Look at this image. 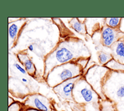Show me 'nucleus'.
Masks as SVG:
<instances>
[{"mask_svg":"<svg viewBox=\"0 0 124 111\" xmlns=\"http://www.w3.org/2000/svg\"><path fill=\"white\" fill-rule=\"evenodd\" d=\"M26 104L40 111H50L49 104L48 100L40 95H32L28 97Z\"/></svg>","mask_w":124,"mask_h":111,"instance_id":"423d86ee","label":"nucleus"},{"mask_svg":"<svg viewBox=\"0 0 124 111\" xmlns=\"http://www.w3.org/2000/svg\"><path fill=\"white\" fill-rule=\"evenodd\" d=\"M79 60L71 61L52 69L46 75L48 84L54 87L63 82L80 76L83 65L79 64Z\"/></svg>","mask_w":124,"mask_h":111,"instance_id":"7ed1b4c3","label":"nucleus"},{"mask_svg":"<svg viewBox=\"0 0 124 111\" xmlns=\"http://www.w3.org/2000/svg\"><path fill=\"white\" fill-rule=\"evenodd\" d=\"M17 57L22 64V65L24 66L26 71L30 75H34L35 71V68L28 56L24 54L19 53L17 55Z\"/></svg>","mask_w":124,"mask_h":111,"instance_id":"6e6552de","label":"nucleus"},{"mask_svg":"<svg viewBox=\"0 0 124 111\" xmlns=\"http://www.w3.org/2000/svg\"><path fill=\"white\" fill-rule=\"evenodd\" d=\"M98 59L100 65L101 66H105L109 61L113 59V57L111 54H108L101 51L98 52Z\"/></svg>","mask_w":124,"mask_h":111,"instance_id":"4468645a","label":"nucleus"},{"mask_svg":"<svg viewBox=\"0 0 124 111\" xmlns=\"http://www.w3.org/2000/svg\"><path fill=\"white\" fill-rule=\"evenodd\" d=\"M28 49L31 51H32L34 49V47H33V46L32 44H30L29 46H28Z\"/></svg>","mask_w":124,"mask_h":111,"instance_id":"dca6fc26","label":"nucleus"},{"mask_svg":"<svg viewBox=\"0 0 124 111\" xmlns=\"http://www.w3.org/2000/svg\"><path fill=\"white\" fill-rule=\"evenodd\" d=\"M26 111H40L39 110H38L37 109H34V108H29V109H27Z\"/></svg>","mask_w":124,"mask_h":111,"instance_id":"f3484780","label":"nucleus"},{"mask_svg":"<svg viewBox=\"0 0 124 111\" xmlns=\"http://www.w3.org/2000/svg\"><path fill=\"white\" fill-rule=\"evenodd\" d=\"M14 66L16 68V69L19 70L21 73L24 74H26L27 73V71L25 69H24L23 68H22L19 64L16 63L14 64Z\"/></svg>","mask_w":124,"mask_h":111,"instance_id":"2eb2a0df","label":"nucleus"},{"mask_svg":"<svg viewBox=\"0 0 124 111\" xmlns=\"http://www.w3.org/2000/svg\"><path fill=\"white\" fill-rule=\"evenodd\" d=\"M19 28L20 27L16 23L13 22L9 24L8 35L9 41L10 40H15L19 30Z\"/></svg>","mask_w":124,"mask_h":111,"instance_id":"ddd939ff","label":"nucleus"},{"mask_svg":"<svg viewBox=\"0 0 124 111\" xmlns=\"http://www.w3.org/2000/svg\"><path fill=\"white\" fill-rule=\"evenodd\" d=\"M124 40V31L121 29H114L104 25L101 29V42L107 47H110L115 42Z\"/></svg>","mask_w":124,"mask_h":111,"instance_id":"20e7f679","label":"nucleus"},{"mask_svg":"<svg viewBox=\"0 0 124 111\" xmlns=\"http://www.w3.org/2000/svg\"><path fill=\"white\" fill-rule=\"evenodd\" d=\"M79 92L80 96L86 102H91L94 98V93L92 89L89 88L87 85H84L81 87L79 89Z\"/></svg>","mask_w":124,"mask_h":111,"instance_id":"1a4fd4ad","label":"nucleus"},{"mask_svg":"<svg viewBox=\"0 0 124 111\" xmlns=\"http://www.w3.org/2000/svg\"><path fill=\"white\" fill-rule=\"evenodd\" d=\"M110 49L113 58L118 62L124 64V40L115 42Z\"/></svg>","mask_w":124,"mask_h":111,"instance_id":"0eeeda50","label":"nucleus"},{"mask_svg":"<svg viewBox=\"0 0 124 111\" xmlns=\"http://www.w3.org/2000/svg\"><path fill=\"white\" fill-rule=\"evenodd\" d=\"M122 18L121 17H108L105 18V24L112 28L121 29V26L122 21Z\"/></svg>","mask_w":124,"mask_h":111,"instance_id":"9b49d317","label":"nucleus"},{"mask_svg":"<svg viewBox=\"0 0 124 111\" xmlns=\"http://www.w3.org/2000/svg\"><path fill=\"white\" fill-rule=\"evenodd\" d=\"M104 78L106 94L122 110L124 109V71L109 69Z\"/></svg>","mask_w":124,"mask_h":111,"instance_id":"f03ea898","label":"nucleus"},{"mask_svg":"<svg viewBox=\"0 0 124 111\" xmlns=\"http://www.w3.org/2000/svg\"><path fill=\"white\" fill-rule=\"evenodd\" d=\"M104 66L111 70L124 71V64L118 62L113 58L107 63Z\"/></svg>","mask_w":124,"mask_h":111,"instance_id":"f8f14e48","label":"nucleus"},{"mask_svg":"<svg viewBox=\"0 0 124 111\" xmlns=\"http://www.w3.org/2000/svg\"><path fill=\"white\" fill-rule=\"evenodd\" d=\"M89 50L80 39L70 38L62 41L45 58V74L47 75L54 67L79 60L89 58Z\"/></svg>","mask_w":124,"mask_h":111,"instance_id":"f257e3e1","label":"nucleus"},{"mask_svg":"<svg viewBox=\"0 0 124 111\" xmlns=\"http://www.w3.org/2000/svg\"><path fill=\"white\" fill-rule=\"evenodd\" d=\"M22 82H23L24 83H26V82H27V80L26 78H22Z\"/></svg>","mask_w":124,"mask_h":111,"instance_id":"a211bd4d","label":"nucleus"},{"mask_svg":"<svg viewBox=\"0 0 124 111\" xmlns=\"http://www.w3.org/2000/svg\"><path fill=\"white\" fill-rule=\"evenodd\" d=\"M80 77V76H77L63 82L54 87L53 90L62 98L68 100L72 99L75 83Z\"/></svg>","mask_w":124,"mask_h":111,"instance_id":"39448f33","label":"nucleus"},{"mask_svg":"<svg viewBox=\"0 0 124 111\" xmlns=\"http://www.w3.org/2000/svg\"><path fill=\"white\" fill-rule=\"evenodd\" d=\"M69 24L70 27L76 32L84 34L86 32L85 25L81 22L78 18H73L70 21Z\"/></svg>","mask_w":124,"mask_h":111,"instance_id":"9d476101","label":"nucleus"}]
</instances>
